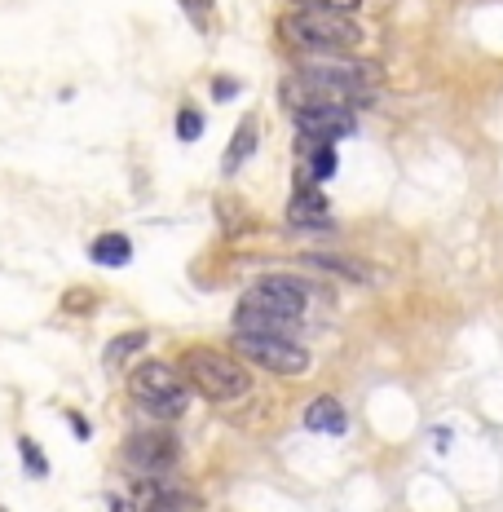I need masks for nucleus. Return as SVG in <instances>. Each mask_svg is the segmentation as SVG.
<instances>
[{
	"instance_id": "f257e3e1",
	"label": "nucleus",
	"mask_w": 503,
	"mask_h": 512,
	"mask_svg": "<svg viewBox=\"0 0 503 512\" xmlns=\"http://www.w3.org/2000/svg\"><path fill=\"white\" fill-rule=\"evenodd\" d=\"M278 36L292 53H362L367 45V27L331 9H287L278 18Z\"/></svg>"
},
{
	"instance_id": "f03ea898",
	"label": "nucleus",
	"mask_w": 503,
	"mask_h": 512,
	"mask_svg": "<svg viewBox=\"0 0 503 512\" xmlns=\"http://www.w3.org/2000/svg\"><path fill=\"white\" fill-rule=\"evenodd\" d=\"M186 384L199 393V398L217 402V407H230V402H243L252 393V371L248 362H239L230 349L217 345H186L177 358Z\"/></svg>"
},
{
	"instance_id": "7ed1b4c3",
	"label": "nucleus",
	"mask_w": 503,
	"mask_h": 512,
	"mask_svg": "<svg viewBox=\"0 0 503 512\" xmlns=\"http://www.w3.org/2000/svg\"><path fill=\"white\" fill-rule=\"evenodd\" d=\"M128 393H133V402L151 415L155 424L181 420V415L190 411V398H195V389L186 384L177 362H159V358H146L128 371Z\"/></svg>"
},
{
	"instance_id": "20e7f679",
	"label": "nucleus",
	"mask_w": 503,
	"mask_h": 512,
	"mask_svg": "<svg viewBox=\"0 0 503 512\" xmlns=\"http://www.w3.org/2000/svg\"><path fill=\"white\" fill-rule=\"evenodd\" d=\"M230 354L248 362L256 371H270L278 380H301L314 371V354L292 336H252V332H230Z\"/></svg>"
},
{
	"instance_id": "39448f33",
	"label": "nucleus",
	"mask_w": 503,
	"mask_h": 512,
	"mask_svg": "<svg viewBox=\"0 0 503 512\" xmlns=\"http://www.w3.org/2000/svg\"><path fill=\"white\" fill-rule=\"evenodd\" d=\"M120 464H124L128 477H137V482H168V473L181 464V437L168 429V424L137 429V433L124 437Z\"/></svg>"
},
{
	"instance_id": "423d86ee",
	"label": "nucleus",
	"mask_w": 503,
	"mask_h": 512,
	"mask_svg": "<svg viewBox=\"0 0 503 512\" xmlns=\"http://www.w3.org/2000/svg\"><path fill=\"white\" fill-rule=\"evenodd\" d=\"M292 76L305 80H327V84H345V89H367L376 93L384 84V67L362 53H296Z\"/></svg>"
},
{
	"instance_id": "0eeeda50",
	"label": "nucleus",
	"mask_w": 503,
	"mask_h": 512,
	"mask_svg": "<svg viewBox=\"0 0 503 512\" xmlns=\"http://www.w3.org/2000/svg\"><path fill=\"white\" fill-rule=\"evenodd\" d=\"M243 305H256L265 314H283V318H305L309 301H314V287L296 274H261L248 292L239 296Z\"/></svg>"
},
{
	"instance_id": "6e6552de",
	"label": "nucleus",
	"mask_w": 503,
	"mask_h": 512,
	"mask_svg": "<svg viewBox=\"0 0 503 512\" xmlns=\"http://www.w3.org/2000/svg\"><path fill=\"white\" fill-rule=\"evenodd\" d=\"M292 128H296V142H327L340 146L345 137L358 133V111L353 106H296Z\"/></svg>"
},
{
	"instance_id": "1a4fd4ad",
	"label": "nucleus",
	"mask_w": 503,
	"mask_h": 512,
	"mask_svg": "<svg viewBox=\"0 0 503 512\" xmlns=\"http://www.w3.org/2000/svg\"><path fill=\"white\" fill-rule=\"evenodd\" d=\"M283 221L292 230H331V204L323 186H309V181H296L292 195H287Z\"/></svg>"
},
{
	"instance_id": "9d476101",
	"label": "nucleus",
	"mask_w": 503,
	"mask_h": 512,
	"mask_svg": "<svg viewBox=\"0 0 503 512\" xmlns=\"http://www.w3.org/2000/svg\"><path fill=\"white\" fill-rule=\"evenodd\" d=\"M301 424L318 437H345L349 433V407L336 398V393H318V398H309V407L301 411Z\"/></svg>"
},
{
	"instance_id": "9b49d317",
	"label": "nucleus",
	"mask_w": 503,
	"mask_h": 512,
	"mask_svg": "<svg viewBox=\"0 0 503 512\" xmlns=\"http://www.w3.org/2000/svg\"><path fill=\"white\" fill-rule=\"evenodd\" d=\"M301 151V168H296V181H309V186H327L331 177L340 173V151L327 142H296Z\"/></svg>"
},
{
	"instance_id": "f8f14e48",
	"label": "nucleus",
	"mask_w": 503,
	"mask_h": 512,
	"mask_svg": "<svg viewBox=\"0 0 503 512\" xmlns=\"http://www.w3.org/2000/svg\"><path fill=\"white\" fill-rule=\"evenodd\" d=\"M234 332H252V336H292L301 332V318H283V314H265L256 305H234Z\"/></svg>"
},
{
	"instance_id": "ddd939ff",
	"label": "nucleus",
	"mask_w": 503,
	"mask_h": 512,
	"mask_svg": "<svg viewBox=\"0 0 503 512\" xmlns=\"http://www.w3.org/2000/svg\"><path fill=\"white\" fill-rule=\"evenodd\" d=\"M256 151H261V120H256V115H243L239 128L230 133L226 155H221V173H226V177H239L243 164H248Z\"/></svg>"
},
{
	"instance_id": "4468645a",
	"label": "nucleus",
	"mask_w": 503,
	"mask_h": 512,
	"mask_svg": "<svg viewBox=\"0 0 503 512\" xmlns=\"http://www.w3.org/2000/svg\"><path fill=\"white\" fill-rule=\"evenodd\" d=\"M146 504L142 512H203V499L190 495V490H177L168 482H142Z\"/></svg>"
},
{
	"instance_id": "2eb2a0df",
	"label": "nucleus",
	"mask_w": 503,
	"mask_h": 512,
	"mask_svg": "<svg viewBox=\"0 0 503 512\" xmlns=\"http://www.w3.org/2000/svg\"><path fill=\"white\" fill-rule=\"evenodd\" d=\"M305 265L309 270H323L331 279H345V283H367L371 270L362 261H353L345 252H305Z\"/></svg>"
},
{
	"instance_id": "dca6fc26",
	"label": "nucleus",
	"mask_w": 503,
	"mask_h": 512,
	"mask_svg": "<svg viewBox=\"0 0 503 512\" xmlns=\"http://www.w3.org/2000/svg\"><path fill=\"white\" fill-rule=\"evenodd\" d=\"M89 256L98 265H106V270H124V265L133 261V239L120 234V230H106V234H98V239L89 243Z\"/></svg>"
},
{
	"instance_id": "f3484780",
	"label": "nucleus",
	"mask_w": 503,
	"mask_h": 512,
	"mask_svg": "<svg viewBox=\"0 0 503 512\" xmlns=\"http://www.w3.org/2000/svg\"><path fill=\"white\" fill-rule=\"evenodd\" d=\"M146 345H151V332H146V327H133V332H120V336L111 340V345L102 349V367L120 371L124 362H128V358H137Z\"/></svg>"
},
{
	"instance_id": "a211bd4d",
	"label": "nucleus",
	"mask_w": 503,
	"mask_h": 512,
	"mask_svg": "<svg viewBox=\"0 0 503 512\" xmlns=\"http://www.w3.org/2000/svg\"><path fill=\"white\" fill-rule=\"evenodd\" d=\"M203 128H208V120H203L199 106H181L177 111V142H199Z\"/></svg>"
},
{
	"instance_id": "6ab92c4d",
	"label": "nucleus",
	"mask_w": 503,
	"mask_h": 512,
	"mask_svg": "<svg viewBox=\"0 0 503 512\" xmlns=\"http://www.w3.org/2000/svg\"><path fill=\"white\" fill-rule=\"evenodd\" d=\"M18 455H23V464H27V477H49V455L40 451V442L18 437Z\"/></svg>"
},
{
	"instance_id": "aec40b11",
	"label": "nucleus",
	"mask_w": 503,
	"mask_h": 512,
	"mask_svg": "<svg viewBox=\"0 0 503 512\" xmlns=\"http://www.w3.org/2000/svg\"><path fill=\"white\" fill-rule=\"evenodd\" d=\"M177 5L186 9V18H190V23H195L199 31L212 27V5H217V0H177Z\"/></svg>"
},
{
	"instance_id": "412c9836",
	"label": "nucleus",
	"mask_w": 503,
	"mask_h": 512,
	"mask_svg": "<svg viewBox=\"0 0 503 512\" xmlns=\"http://www.w3.org/2000/svg\"><path fill=\"white\" fill-rule=\"evenodd\" d=\"M296 9H331V14H358L362 0H292Z\"/></svg>"
},
{
	"instance_id": "4be33fe9",
	"label": "nucleus",
	"mask_w": 503,
	"mask_h": 512,
	"mask_svg": "<svg viewBox=\"0 0 503 512\" xmlns=\"http://www.w3.org/2000/svg\"><path fill=\"white\" fill-rule=\"evenodd\" d=\"M243 93V80H234V76H217L212 80V102H234Z\"/></svg>"
},
{
	"instance_id": "5701e85b",
	"label": "nucleus",
	"mask_w": 503,
	"mask_h": 512,
	"mask_svg": "<svg viewBox=\"0 0 503 512\" xmlns=\"http://www.w3.org/2000/svg\"><path fill=\"white\" fill-rule=\"evenodd\" d=\"M433 451H451V424H437L433 429Z\"/></svg>"
},
{
	"instance_id": "b1692460",
	"label": "nucleus",
	"mask_w": 503,
	"mask_h": 512,
	"mask_svg": "<svg viewBox=\"0 0 503 512\" xmlns=\"http://www.w3.org/2000/svg\"><path fill=\"white\" fill-rule=\"evenodd\" d=\"M67 420H71V424H76V437H80V442H84V437H89V420H84V415H76V411H71V415H67Z\"/></svg>"
},
{
	"instance_id": "393cba45",
	"label": "nucleus",
	"mask_w": 503,
	"mask_h": 512,
	"mask_svg": "<svg viewBox=\"0 0 503 512\" xmlns=\"http://www.w3.org/2000/svg\"><path fill=\"white\" fill-rule=\"evenodd\" d=\"M0 512H5V508H0Z\"/></svg>"
}]
</instances>
